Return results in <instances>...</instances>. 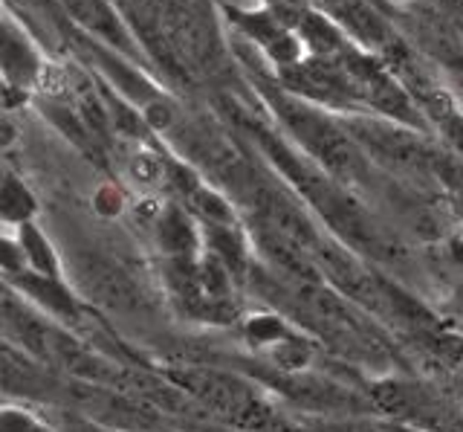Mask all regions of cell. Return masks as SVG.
Listing matches in <instances>:
<instances>
[{
  "label": "cell",
  "instance_id": "5",
  "mask_svg": "<svg viewBox=\"0 0 463 432\" xmlns=\"http://www.w3.org/2000/svg\"><path fill=\"white\" fill-rule=\"evenodd\" d=\"M12 139H14V128L9 122L0 120V149H4L6 142H12Z\"/></svg>",
  "mask_w": 463,
  "mask_h": 432
},
{
  "label": "cell",
  "instance_id": "6",
  "mask_svg": "<svg viewBox=\"0 0 463 432\" xmlns=\"http://www.w3.org/2000/svg\"><path fill=\"white\" fill-rule=\"evenodd\" d=\"M35 4H50V0H35Z\"/></svg>",
  "mask_w": 463,
  "mask_h": 432
},
{
  "label": "cell",
  "instance_id": "4",
  "mask_svg": "<svg viewBox=\"0 0 463 432\" xmlns=\"http://www.w3.org/2000/svg\"><path fill=\"white\" fill-rule=\"evenodd\" d=\"M128 171H130V178H134L137 183H142V186H148V189L165 178L163 160H159V157H154V154H148V151H139V154L130 157Z\"/></svg>",
  "mask_w": 463,
  "mask_h": 432
},
{
  "label": "cell",
  "instance_id": "2",
  "mask_svg": "<svg viewBox=\"0 0 463 432\" xmlns=\"http://www.w3.org/2000/svg\"><path fill=\"white\" fill-rule=\"evenodd\" d=\"M67 6V12L76 18L84 30H90L93 35H101L105 41H110L113 47L128 50L130 41L122 21L113 15V9L108 6V0H61Z\"/></svg>",
  "mask_w": 463,
  "mask_h": 432
},
{
  "label": "cell",
  "instance_id": "3",
  "mask_svg": "<svg viewBox=\"0 0 463 432\" xmlns=\"http://www.w3.org/2000/svg\"><path fill=\"white\" fill-rule=\"evenodd\" d=\"M0 215L9 221L26 224L29 215H33V195H29L21 183L9 180L4 186V192H0Z\"/></svg>",
  "mask_w": 463,
  "mask_h": 432
},
{
  "label": "cell",
  "instance_id": "1",
  "mask_svg": "<svg viewBox=\"0 0 463 432\" xmlns=\"http://www.w3.org/2000/svg\"><path fill=\"white\" fill-rule=\"evenodd\" d=\"M0 67L14 84L41 82L43 67L38 64L33 47L26 44L24 33L6 15H0Z\"/></svg>",
  "mask_w": 463,
  "mask_h": 432
}]
</instances>
